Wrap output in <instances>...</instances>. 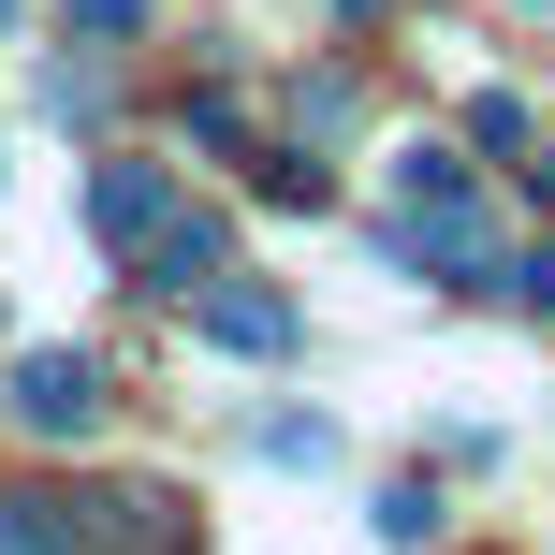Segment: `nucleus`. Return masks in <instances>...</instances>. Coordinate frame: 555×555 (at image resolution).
<instances>
[{
	"label": "nucleus",
	"mask_w": 555,
	"mask_h": 555,
	"mask_svg": "<svg viewBox=\"0 0 555 555\" xmlns=\"http://www.w3.org/2000/svg\"><path fill=\"white\" fill-rule=\"evenodd\" d=\"M0 410H15L29 439H103V365H88V351H15Z\"/></svg>",
	"instance_id": "f257e3e1"
},
{
	"label": "nucleus",
	"mask_w": 555,
	"mask_h": 555,
	"mask_svg": "<svg viewBox=\"0 0 555 555\" xmlns=\"http://www.w3.org/2000/svg\"><path fill=\"white\" fill-rule=\"evenodd\" d=\"M74 541H88V555H191V498H162V482L74 498Z\"/></svg>",
	"instance_id": "f03ea898"
},
{
	"label": "nucleus",
	"mask_w": 555,
	"mask_h": 555,
	"mask_svg": "<svg viewBox=\"0 0 555 555\" xmlns=\"http://www.w3.org/2000/svg\"><path fill=\"white\" fill-rule=\"evenodd\" d=\"M162 220H176L162 162H103V176H88V234H103V249H146Z\"/></svg>",
	"instance_id": "7ed1b4c3"
},
{
	"label": "nucleus",
	"mask_w": 555,
	"mask_h": 555,
	"mask_svg": "<svg viewBox=\"0 0 555 555\" xmlns=\"http://www.w3.org/2000/svg\"><path fill=\"white\" fill-rule=\"evenodd\" d=\"M205 336H220V351H293V293H263V278H205Z\"/></svg>",
	"instance_id": "20e7f679"
},
{
	"label": "nucleus",
	"mask_w": 555,
	"mask_h": 555,
	"mask_svg": "<svg viewBox=\"0 0 555 555\" xmlns=\"http://www.w3.org/2000/svg\"><path fill=\"white\" fill-rule=\"evenodd\" d=\"M220 249H234V234L176 205V220H162V234H146V249H132V278H146V293H205V278H220Z\"/></svg>",
	"instance_id": "39448f33"
},
{
	"label": "nucleus",
	"mask_w": 555,
	"mask_h": 555,
	"mask_svg": "<svg viewBox=\"0 0 555 555\" xmlns=\"http://www.w3.org/2000/svg\"><path fill=\"white\" fill-rule=\"evenodd\" d=\"M0 555H88L74 541V498H0Z\"/></svg>",
	"instance_id": "423d86ee"
},
{
	"label": "nucleus",
	"mask_w": 555,
	"mask_h": 555,
	"mask_svg": "<svg viewBox=\"0 0 555 555\" xmlns=\"http://www.w3.org/2000/svg\"><path fill=\"white\" fill-rule=\"evenodd\" d=\"M263 468H336V424L322 410H278L263 424Z\"/></svg>",
	"instance_id": "0eeeda50"
},
{
	"label": "nucleus",
	"mask_w": 555,
	"mask_h": 555,
	"mask_svg": "<svg viewBox=\"0 0 555 555\" xmlns=\"http://www.w3.org/2000/svg\"><path fill=\"white\" fill-rule=\"evenodd\" d=\"M249 176H263V205H322V162L307 146H249Z\"/></svg>",
	"instance_id": "6e6552de"
},
{
	"label": "nucleus",
	"mask_w": 555,
	"mask_h": 555,
	"mask_svg": "<svg viewBox=\"0 0 555 555\" xmlns=\"http://www.w3.org/2000/svg\"><path fill=\"white\" fill-rule=\"evenodd\" d=\"M380 541H439V482H395V498H380Z\"/></svg>",
	"instance_id": "1a4fd4ad"
},
{
	"label": "nucleus",
	"mask_w": 555,
	"mask_h": 555,
	"mask_svg": "<svg viewBox=\"0 0 555 555\" xmlns=\"http://www.w3.org/2000/svg\"><path fill=\"white\" fill-rule=\"evenodd\" d=\"M59 15H74L88 44H132V29H146V0H59Z\"/></svg>",
	"instance_id": "9d476101"
},
{
	"label": "nucleus",
	"mask_w": 555,
	"mask_h": 555,
	"mask_svg": "<svg viewBox=\"0 0 555 555\" xmlns=\"http://www.w3.org/2000/svg\"><path fill=\"white\" fill-rule=\"evenodd\" d=\"M498 293H512V307H541V322H555V249H527V263H498Z\"/></svg>",
	"instance_id": "9b49d317"
},
{
	"label": "nucleus",
	"mask_w": 555,
	"mask_h": 555,
	"mask_svg": "<svg viewBox=\"0 0 555 555\" xmlns=\"http://www.w3.org/2000/svg\"><path fill=\"white\" fill-rule=\"evenodd\" d=\"M351 15H380V0H351Z\"/></svg>",
	"instance_id": "f8f14e48"
}]
</instances>
